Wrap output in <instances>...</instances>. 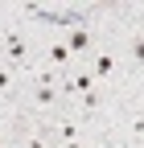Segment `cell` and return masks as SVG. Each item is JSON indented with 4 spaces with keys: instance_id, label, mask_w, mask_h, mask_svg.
Instances as JSON below:
<instances>
[{
    "instance_id": "6da1fadb",
    "label": "cell",
    "mask_w": 144,
    "mask_h": 148,
    "mask_svg": "<svg viewBox=\"0 0 144 148\" xmlns=\"http://www.w3.org/2000/svg\"><path fill=\"white\" fill-rule=\"evenodd\" d=\"M0 37H4V53H8V62H12V66H33V62H29V45H25L21 29H4Z\"/></svg>"
},
{
    "instance_id": "5b68a950",
    "label": "cell",
    "mask_w": 144,
    "mask_h": 148,
    "mask_svg": "<svg viewBox=\"0 0 144 148\" xmlns=\"http://www.w3.org/2000/svg\"><path fill=\"white\" fill-rule=\"evenodd\" d=\"M29 95H33V103H37V107H53V103L62 99V90H58V86H33Z\"/></svg>"
},
{
    "instance_id": "30bf717a",
    "label": "cell",
    "mask_w": 144,
    "mask_h": 148,
    "mask_svg": "<svg viewBox=\"0 0 144 148\" xmlns=\"http://www.w3.org/2000/svg\"><path fill=\"white\" fill-rule=\"evenodd\" d=\"M132 53H136V62L144 66V37H136V45H132Z\"/></svg>"
},
{
    "instance_id": "ba28073f",
    "label": "cell",
    "mask_w": 144,
    "mask_h": 148,
    "mask_svg": "<svg viewBox=\"0 0 144 148\" xmlns=\"http://www.w3.org/2000/svg\"><path fill=\"white\" fill-rule=\"evenodd\" d=\"M99 103H103V99H99V90H91V95H82V111H99Z\"/></svg>"
},
{
    "instance_id": "9c48e42d",
    "label": "cell",
    "mask_w": 144,
    "mask_h": 148,
    "mask_svg": "<svg viewBox=\"0 0 144 148\" xmlns=\"http://www.w3.org/2000/svg\"><path fill=\"white\" fill-rule=\"evenodd\" d=\"M8 90H12V74L0 66V95H8Z\"/></svg>"
},
{
    "instance_id": "3957f363",
    "label": "cell",
    "mask_w": 144,
    "mask_h": 148,
    "mask_svg": "<svg viewBox=\"0 0 144 148\" xmlns=\"http://www.w3.org/2000/svg\"><path fill=\"white\" fill-rule=\"evenodd\" d=\"M115 74V53L111 49H99L95 62H91V78H111Z\"/></svg>"
},
{
    "instance_id": "8992f818",
    "label": "cell",
    "mask_w": 144,
    "mask_h": 148,
    "mask_svg": "<svg viewBox=\"0 0 144 148\" xmlns=\"http://www.w3.org/2000/svg\"><path fill=\"white\" fill-rule=\"evenodd\" d=\"M74 90H78V95H91V90H99V86H95V78H91V74L82 70V74H74Z\"/></svg>"
},
{
    "instance_id": "52a82bcc",
    "label": "cell",
    "mask_w": 144,
    "mask_h": 148,
    "mask_svg": "<svg viewBox=\"0 0 144 148\" xmlns=\"http://www.w3.org/2000/svg\"><path fill=\"white\" fill-rule=\"evenodd\" d=\"M58 136H62V144H78V123H58Z\"/></svg>"
},
{
    "instance_id": "7a4b0ae2",
    "label": "cell",
    "mask_w": 144,
    "mask_h": 148,
    "mask_svg": "<svg viewBox=\"0 0 144 148\" xmlns=\"http://www.w3.org/2000/svg\"><path fill=\"white\" fill-rule=\"evenodd\" d=\"M66 49L70 53H86V49H91V29H86V25L66 29Z\"/></svg>"
},
{
    "instance_id": "8fae6325",
    "label": "cell",
    "mask_w": 144,
    "mask_h": 148,
    "mask_svg": "<svg viewBox=\"0 0 144 148\" xmlns=\"http://www.w3.org/2000/svg\"><path fill=\"white\" fill-rule=\"evenodd\" d=\"M62 148H78V144H62Z\"/></svg>"
},
{
    "instance_id": "277c9868",
    "label": "cell",
    "mask_w": 144,
    "mask_h": 148,
    "mask_svg": "<svg viewBox=\"0 0 144 148\" xmlns=\"http://www.w3.org/2000/svg\"><path fill=\"white\" fill-rule=\"evenodd\" d=\"M45 58L53 62V70H70V62H74V53L66 49V41H49V45H45Z\"/></svg>"
}]
</instances>
